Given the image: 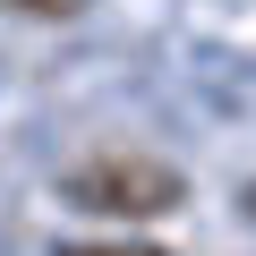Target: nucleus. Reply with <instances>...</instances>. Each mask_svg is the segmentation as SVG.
Instances as JSON below:
<instances>
[{
	"label": "nucleus",
	"mask_w": 256,
	"mask_h": 256,
	"mask_svg": "<svg viewBox=\"0 0 256 256\" xmlns=\"http://www.w3.org/2000/svg\"><path fill=\"white\" fill-rule=\"evenodd\" d=\"M60 205L94 222H162L188 205V171H171L162 154H86L77 171H60Z\"/></svg>",
	"instance_id": "nucleus-1"
},
{
	"label": "nucleus",
	"mask_w": 256,
	"mask_h": 256,
	"mask_svg": "<svg viewBox=\"0 0 256 256\" xmlns=\"http://www.w3.org/2000/svg\"><path fill=\"white\" fill-rule=\"evenodd\" d=\"M60 256H171V248H154V239H68Z\"/></svg>",
	"instance_id": "nucleus-2"
},
{
	"label": "nucleus",
	"mask_w": 256,
	"mask_h": 256,
	"mask_svg": "<svg viewBox=\"0 0 256 256\" xmlns=\"http://www.w3.org/2000/svg\"><path fill=\"white\" fill-rule=\"evenodd\" d=\"M9 9H26V18H86L94 0H9Z\"/></svg>",
	"instance_id": "nucleus-3"
}]
</instances>
